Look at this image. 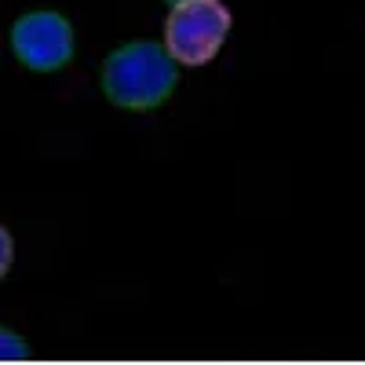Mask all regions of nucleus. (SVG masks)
Segmentation results:
<instances>
[{
	"label": "nucleus",
	"mask_w": 365,
	"mask_h": 365,
	"mask_svg": "<svg viewBox=\"0 0 365 365\" xmlns=\"http://www.w3.org/2000/svg\"><path fill=\"white\" fill-rule=\"evenodd\" d=\"M179 81V63L154 41L117 48L103 66V88L117 106L150 110L172 96Z\"/></svg>",
	"instance_id": "f257e3e1"
},
{
	"label": "nucleus",
	"mask_w": 365,
	"mask_h": 365,
	"mask_svg": "<svg viewBox=\"0 0 365 365\" xmlns=\"http://www.w3.org/2000/svg\"><path fill=\"white\" fill-rule=\"evenodd\" d=\"M230 34V11L223 0H179L165 22V51L182 66H205L216 58Z\"/></svg>",
	"instance_id": "f03ea898"
},
{
	"label": "nucleus",
	"mask_w": 365,
	"mask_h": 365,
	"mask_svg": "<svg viewBox=\"0 0 365 365\" xmlns=\"http://www.w3.org/2000/svg\"><path fill=\"white\" fill-rule=\"evenodd\" d=\"M11 48L29 70H58L73 58V29L55 11H29L11 29Z\"/></svg>",
	"instance_id": "7ed1b4c3"
},
{
	"label": "nucleus",
	"mask_w": 365,
	"mask_h": 365,
	"mask_svg": "<svg viewBox=\"0 0 365 365\" xmlns=\"http://www.w3.org/2000/svg\"><path fill=\"white\" fill-rule=\"evenodd\" d=\"M26 358H29L26 340L8 332V329H0V361H26Z\"/></svg>",
	"instance_id": "20e7f679"
},
{
	"label": "nucleus",
	"mask_w": 365,
	"mask_h": 365,
	"mask_svg": "<svg viewBox=\"0 0 365 365\" xmlns=\"http://www.w3.org/2000/svg\"><path fill=\"white\" fill-rule=\"evenodd\" d=\"M11 256H15V249H11V234L0 227V278L8 274V267H11Z\"/></svg>",
	"instance_id": "39448f33"
},
{
	"label": "nucleus",
	"mask_w": 365,
	"mask_h": 365,
	"mask_svg": "<svg viewBox=\"0 0 365 365\" xmlns=\"http://www.w3.org/2000/svg\"><path fill=\"white\" fill-rule=\"evenodd\" d=\"M172 4H179V0H172Z\"/></svg>",
	"instance_id": "423d86ee"
}]
</instances>
